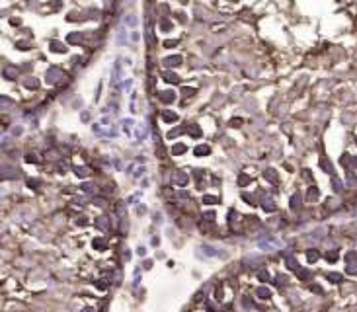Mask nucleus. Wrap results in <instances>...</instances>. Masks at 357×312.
<instances>
[{"label": "nucleus", "instance_id": "nucleus-1", "mask_svg": "<svg viewBox=\"0 0 357 312\" xmlns=\"http://www.w3.org/2000/svg\"><path fill=\"white\" fill-rule=\"evenodd\" d=\"M61 78H63V70L59 67H51L47 70V74H45V82L47 84H57Z\"/></svg>", "mask_w": 357, "mask_h": 312}, {"label": "nucleus", "instance_id": "nucleus-2", "mask_svg": "<svg viewBox=\"0 0 357 312\" xmlns=\"http://www.w3.org/2000/svg\"><path fill=\"white\" fill-rule=\"evenodd\" d=\"M123 78V70H121V63L115 61L113 63V68H111V84L113 88H119V80Z\"/></svg>", "mask_w": 357, "mask_h": 312}, {"label": "nucleus", "instance_id": "nucleus-3", "mask_svg": "<svg viewBox=\"0 0 357 312\" xmlns=\"http://www.w3.org/2000/svg\"><path fill=\"white\" fill-rule=\"evenodd\" d=\"M158 100L162 101V104H172L174 100H176V94L172 90H164V92H158Z\"/></svg>", "mask_w": 357, "mask_h": 312}, {"label": "nucleus", "instance_id": "nucleus-4", "mask_svg": "<svg viewBox=\"0 0 357 312\" xmlns=\"http://www.w3.org/2000/svg\"><path fill=\"white\" fill-rule=\"evenodd\" d=\"M187 181H189V176H187L186 172H176V174H174V184H176V185L184 187Z\"/></svg>", "mask_w": 357, "mask_h": 312}, {"label": "nucleus", "instance_id": "nucleus-5", "mask_svg": "<svg viewBox=\"0 0 357 312\" xmlns=\"http://www.w3.org/2000/svg\"><path fill=\"white\" fill-rule=\"evenodd\" d=\"M18 74H20L18 67H12V64H8V67H4V76L8 78V80H16V78H18Z\"/></svg>", "mask_w": 357, "mask_h": 312}, {"label": "nucleus", "instance_id": "nucleus-6", "mask_svg": "<svg viewBox=\"0 0 357 312\" xmlns=\"http://www.w3.org/2000/svg\"><path fill=\"white\" fill-rule=\"evenodd\" d=\"M49 47H51L53 53H67V47H64V43H61V41H51Z\"/></svg>", "mask_w": 357, "mask_h": 312}, {"label": "nucleus", "instance_id": "nucleus-7", "mask_svg": "<svg viewBox=\"0 0 357 312\" xmlns=\"http://www.w3.org/2000/svg\"><path fill=\"white\" fill-rule=\"evenodd\" d=\"M133 127H135V121L131 119V117H127V119H123V121H121V129H123V131H125L127 135H131Z\"/></svg>", "mask_w": 357, "mask_h": 312}, {"label": "nucleus", "instance_id": "nucleus-8", "mask_svg": "<svg viewBox=\"0 0 357 312\" xmlns=\"http://www.w3.org/2000/svg\"><path fill=\"white\" fill-rule=\"evenodd\" d=\"M162 78H164L168 84H178V82H180V76L174 74V72H170V70H166L164 74H162Z\"/></svg>", "mask_w": 357, "mask_h": 312}, {"label": "nucleus", "instance_id": "nucleus-9", "mask_svg": "<svg viewBox=\"0 0 357 312\" xmlns=\"http://www.w3.org/2000/svg\"><path fill=\"white\" fill-rule=\"evenodd\" d=\"M209 152H211V148L207 147V144H197V147L193 148V154H195V156H207Z\"/></svg>", "mask_w": 357, "mask_h": 312}, {"label": "nucleus", "instance_id": "nucleus-10", "mask_svg": "<svg viewBox=\"0 0 357 312\" xmlns=\"http://www.w3.org/2000/svg\"><path fill=\"white\" fill-rule=\"evenodd\" d=\"M94 224H96V228H100V230H107V226H109V219H107V217H98Z\"/></svg>", "mask_w": 357, "mask_h": 312}, {"label": "nucleus", "instance_id": "nucleus-11", "mask_svg": "<svg viewBox=\"0 0 357 312\" xmlns=\"http://www.w3.org/2000/svg\"><path fill=\"white\" fill-rule=\"evenodd\" d=\"M264 178H265L267 181H271V184H277V172H275L273 168H267V170L264 172Z\"/></svg>", "mask_w": 357, "mask_h": 312}, {"label": "nucleus", "instance_id": "nucleus-12", "mask_svg": "<svg viewBox=\"0 0 357 312\" xmlns=\"http://www.w3.org/2000/svg\"><path fill=\"white\" fill-rule=\"evenodd\" d=\"M164 63L168 64V67H180V64H181V57L180 55H172V57H168V59H164Z\"/></svg>", "mask_w": 357, "mask_h": 312}, {"label": "nucleus", "instance_id": "nucleus-13", "mask_svg": "<svg viewBox=\"0 0 357 312\" xmlns=\"http://www.w3.org/2000/svg\"><path fill=\"white\" fill-rule=\"evenodd\" d=\"M162 119L166 121V123H176L178 121V113H174V111H162Z\"/></svg>", "mask_w": 357, "mask_h": 312}, {"label": "nucleus", "instance_id": "nucleus-14", "mask_svg": "<svg viewBox=\"0 0 357 312\" xmlns=\"http://www.w3.org/2000/svg\"><path fill=\"white\" fill-rule=\"evenodd\" d=\"M92 246H94V250H98V252H104L107 248V244H106L104 238H96V240L92 242Z\"/></svg>", "mask_w": 357, "mask_h": 312}, {"label": "nucleus", "instance_id": "nucleus-15", "mask_svg": "<svg viewBox=\"0 0 357 312\" xmlns=\"http://www.w3.org/2000/svg\"><path fill=\"white\" fill-rule=\"evenodd\" d=\"M256 295L260 296V299L265 300V299H269V296H271V291H269L267 287H258V289H256Z\"/></svg>", "mask_w": 357, "mask_h": 312}, {"label": "nucleus", "instance_id": "nucleus-16", "mask_svg": "<svg viewBox=\"0 0 357 312\" xmlns=\"http://www.w3.org/2000/svg\"><path fill=\"white\" fill-rule=\"evenodd\" d=\"M117 41L121 43H127V30H125V26H119V30H117Z\"/></svg>", "mask_w": 357, "mask_h": 312}, {"label": "nucleus", "instance_id": "nucleus-17", "mask_svg": "<svg viewBox=\"0 0 357 312\" xmlns=\"http://www.w3.org/2000/svg\"><path fill=\"white\" fill-rule=\"evenodd\" d=\"M260 246L261 248H267V250H275L277 248V242L271 240V238H267V240H260Z\"/></svg>", "mask_w": 357, "mask_h": 312}, {"label": "nucleus", "instance_id": "nucleus-18", "mask_svg": "<svg viewBox=\"0 0 357 312\" xmlns=\"http://www.w3.org/2000/svg\"><path fill=\"white\" fill-rule=\"evenodd\" d=\"M261 207H264V211H265V213H275V209H277V205H275V203H273L271 199H265Z\"/></svg>", "mask_w": 357, "mask_h": 312}, {"label": "nucleus", "instance_id": "nucleus-19", "mask_svg": "<svg viewBox=\"0 0 357 312\" xmlns=\"http://www.w3.org/2000/svg\"><path fill=\"white\" fill-rule=\"evenodd\" d=\"M187 150V147H186V144H174V147H172V154L174 156H180V154H184V152Z\"/></svg>", "mask_w": 357, "mask_h": 312}, {"label": "nucleus", "instance_id": "nucleus-20", "mask_svg": "<svg viewBox=\"0 0 357 312\" xmlns=\"http://www.w3.org/2000/svg\"><path fill=\"white\" fill-rule=\"evenodd\" d=\"M74 174H76L78 178H88V176H90L88 168H84V166H76V168H74Z\"/></svg>", "mask_w": 357, "mask_h": 312}, {"label": "nucleus", "instance_id": "nucleus-21", "mask_svg": "<svg viewBox=\"0 0 357 312\" xmlns=\"http://www.w3.org/2000/svg\"><path fill=\"white\" fill-rule=\"evenodd\" d=\"M137 141H143L144 139V137H147V127H144V125H139V127H137Z\"/></svg>", "mask_w": 357, "mask_h": 312}, {"label": "nucleus", "instance_id": "nucleus-22", "mask_svg": "<svg viewBox=\"0 0 357 312\" xmlns=\"http://www.w3.org/2000/svg\"><path fill=\"white\" fill-rule=\"evenodd\" d=\"M181 133H184V127H174L172 131H168V139H176Z\"/></svg>", "mask_w": 357, "mask_h": 312}, {"label": "nucleus", "instance_id": "nucleus-23", "mask_svg": "<svg viewBox=\"0 0 357 312\" xmlns=\"http://www.w3.org/2000/svg\"><path fill=\"white\" fill-rule=\"evenodd\" d=\"M287 265H289V269H295V271L301 269V267H298V263H297V259H295L293 256H287Z\"/></svg>", "mask_w": 357, "mask_h": 312}, {"label": "nucleus", "instance_id": "nucleus-24", "mask_svg": "<svg viewBox=\"0 0 357 312\" xmlns=\"http://www.w3.org/2000/svg\"><path fill=\"white\" fill-rule=\"evenodd\" d=\"M187 133L191 135V137H201V129H199V125H189V127H187Z\"/></svg>", "mask_w": 357, "mask_h": 312}, {"label": "nucleus", "instance_id": "nucleus-25", "mask_svg": "<svg viewBox=\"0 0 357 312\" xmlns=\"http://www.w3.org/2000/svg\"><path fill=\"white\" fill-rule=\"evenodd\" d=\"M298 207H301V197H298V193H295L293 197H291V209L295 211V209H298Z\"/></svg>", "mask_w": 357, "mask_h": 312}, {"label": "nucleus", "instance_id": "nucleus-26", "mask_svg": "<svg viewBox=\"0 0 357 312\" xmlns=\"http://www.w3.org/2000/svg\"><path fill=\"white\" fill-rule=\"evenodd\" d=\"M307 258H308V262H316V259L320 258V254H318V250H308Z\"/></svg>", "mask_w": 357, "mask_h": 312}, {"label": "nucleus", "instance_id": "nucleus-27", "mask_svg": "<svg viewBox=\"0 0 357 312\" xmlns=\"http://www.w3.org/2000/svg\"><path fill=\"white\" fill-rule=\"evenodd\" d=\"M297 275H298V279H303V281H308V279H310V271H308V269H298Z\"/></svg>", "mask_w": 357, "mask_h": 312}, {"label": "nucleus", "instance_id": "nucleus-28", "mask_svg": "<svg viewBox=\"0 0 357 312\" xmlns=\"http://www.w3.org/2000/svg\"><path fill=\"white\" fill-rule=\"evenodd\" d=\"M218 199L215 197V195H205V197H203V203H205V205H215Z\"/></svg>", "mask_w": 357, "mask_h": 312}, {"label": "nucleus", "instance_id": "nucleus-29", "mask_svg": "<svg viewBox=\"0 0 357 312\" xmlns=\"http://www.w3.org/2000/svg\"><path fill=\"white\" fill-rule=\"evenodd\" d=\"M320 166H322V168H324V170H326L328 174H330V172H332V164H330V162H328V160H326V158H320Z\"/></svg>", "mask_w": 357, "mask_h": 312}, {"label": "nucleus", "instance_id": "nucleus-30", "mask_svg": "<svg viewBox=\"0 0 357 312\" xmlns=\"http://www.w3.org/2000/svg\"><path fill=\"white\" fill-rule=\"evenodd\" d=\"M332 184H334V191H336V193H340L341 187H344V185H341V181H340L338 178H332Z\"/></svg>", "mask_w": 357, "mask_h": 312}, {"label": "nucleus", "instance_id": "nucleus-31", "mask_svg": "<svg viewBox=\"0 0 357 312\" xmlns=\"http://www.w3.org/2000/svg\"><path fill=\"white\" fill-rule=\"evenodd\" d=\"M80 39H82V35H80V33H70L68 37H67L68 43H76V41H80Z\"/></svg>", "mask_w": 357, "mask_h": 312}, {"label": "nucleus", "instance_id": "nucleus-32", "mask_svg": "<svg viewBox=\"0 0 357 312\" xmlns=\"http://www.w3.org/2000/svg\"><path fill=\"white\" fill-rule=\"evenodd\" d=\"M181 94H184V98L193 96V94H195V88H187V86H184V88H181Z\"/></svg>", "mask_w": 357, "mask_h": 312}, {"label": "nucleus", "instance_id": "nucleus-33", "mask_svg": "<svg viewBox=\"0 0 357 312\" xmlns=\"http://www.w3.org/2000/svg\"><path fill=\"white\" fill-rule=\"evenodd\" d=\"M26 162H30V164H37V162H39V158H37V154H27V156H26Z\"/></svg>", "mask_w": 357, "mask_h": 312}, {"label": "nucleus", "instance_id": "nucleus-34", "mask_svg": "<svg viewBox=\"0 0 357 312\" xmlns=\"http://www.w3.org/2000/svg\"><path fill=\"white\" fill-rule=\"evenodd\" d=\"M328 279L334 281V283H340V281H341V275H340V273H328Z\"/></svg>", "mask_w": 357, "mask_h": 312}, {"label": "nucleus", "instance_id": "nucleus-35", "mask_svg": "<svg viewBox=\"0 0 357 312\" xmlns=\"http://www.w3.org/2000/svg\"><path fill=\"white\" fill-rule=\"evenodd\" d=\"M80 189H82L84 193H92V191H94V185H92V184H82V185H80Z\"/></svg>", "mask_w": 357, "mask_h": 312}, {"label": "nucleus", "instance_id": "nucleus-36", "mask_svg": "<svg viewBox=\"0 0 357 312\" xmlns=\"http://www.w3.org/2000/svg\"><path fill=\"white\" fill-rule=\"evenodd\" d=\"M326 259H328V262H336V259H338V252H328Z\"/></svg>", "mask_w": 357, "mask_h": 312}, {"label": "nucleus", "instance_id": "nucleus-37", "mask_svg": "<svg viewBox=\"0 0 357 312\" xmlns=\"http://www.w3.org/2000/svg\"><path fill=\"white\" fill-rule=\"evenodd\" d=\"M248 181H250V178L246 176V174H240V178H238V184H240V185H246Z\"/></svg>", "mask_w": 357, "mask_h": 312}, {"label": "nucleus", "instance_id": "nucleus-38", "mask_svg": "<svg viewBox=\"0 0 357 312\" xmlns=\"http://www.w3.org/2000/svg\"><path fill=\"white\" fill-rule=\"evenodd\" d=\"M258 277H260V281H264V283H265V281H269V273L261 269V271L258 273Z\"/></svg>", "mask_w": 357, "mask_h": 312}, {"label": "nucleus", "instance_id": "nucleus-39", "mask_svg": "<svg viewBox=\"0 0 357 312\" xmlns=\"http://www.w3.org/2000/svg\"><path fill=\"white\" fill-rule=\"evenodd\" d=\"M139 39H141V33L137 31V30H133V31H131V41H135V43H137Z\"/></svg>", "mask_w": 357, "mask_h": 312}, {"label": "nucleus", "instance_id": "nucleus-40", "mask_svg": "<svg viewBox=\"0 0 357 312\" xmlns=\"http://www.w3.org/2000/svg\"><path fill=\"white\" fill-rule=\"evenodd\" d=\"M176 45H178V41H176V39H174V41H172V39L164 41V47H166V49H172V47H176Z\"/></svg>", "mask_w": 357, "mask_h": 312}, {"label": "nucleus", "instance_id": "nucleus-41", "mask_svg": "<svg viewBox=\"0 0 357 312\" xmlns=\"http://www.w3.org/2000/svg\"><path fill=\"white\" fill-rule=\"evenodd\" d=\"M318 197V189L316 187H310V191H308V199H316Z\"/></svg>", "mask_w": 357, "mask_h": 312}, {"label": "nucleus", "instance_id": "nucleus-42", "mask_svg": "<svg viewBox=\"0 0 357 312\" xmlns=\"http://www.w3.org/2000/svg\"><path fill=\"white\" fill-rule=\"evenodd\" d=\"M26 86H27V88H37V86H39V82H37V80L33 78V80H27V82H26Z\"/></svg>", "mask_w": 357, "mask_h": 312}, {"label": "nucleus", "instance_id": "nucleus-43", "mask_svg": "<svg viewBox=\"0 0 357 312\" xmlns=\"http://www.w3.org/2000/svg\"><path fill=\"white\" fill-rule=\"evenodd\" d=\"M242 199H244V201H248V205H256V203H254V197H250L248 193H242Z\"/></svg>", "mask_w": 357, "mask_h": 312}, {"label": "nucleus", "instance_id": "nucleus-44", "mask_svg": "<svg viewBox=\"0 0 357 312\" xmlns=\"http://www.w3.org/2000/svg\"><path fill=\"white\" fill-rule=\"evenodd\" d=\"M162 30H164V31L170 30V21H168V20H162Z\"/></svg>", "mask_w": 357, "mask_h": 312}, {"label": "nucleus", "instance_id": "nucleus-45", "mask_svg": "<svg viewBox=\"0 0 357 312\" xmlns=\"http://www.w3.org/2000/svg\"><path fill=\"white\" fill-rule=\"evenodd\" d=\"M27 185H30V187H35V185H39V181H37V179H27Z\"/></svg>", "mask_w": 357, "mask_h": 312}, {"label": "nucleus", "instance_id": "nucleus-46", "mask_svg": "<svg viewBox=\"0 0 357 312\" xmlns=\"http://www.w3.org/2000/svg\"><path fill=\"white\" fill-rule=\"evenodd\" d=\"M18 47H20L21 51H26V49H30V47H27V43H26V41H20V43H18Z\"/></svg>", "mask_w": 357, "mask_h": 312}, {"label": "nucleus", "instance_id": "nucleus-47", "mask_svg": "<svg viewBox=\"0 0 357 312\" xmlns=\"http://www.w3.org/2000/svg\"><path fill=\"white\" fill-rule=\"evenodd\" d=\"M137 254H139V256H147V250H144V248H143V246H141V248H139V250H137Z\"/></svg>", "mask_w": 357, "mask_h": 312}, {"label": "nucleus", "instance_id": "nucleus-48", "mask_svg": "<svg viewBox=\"0 0 357 312\" xmlns=\"http://www.w3.org/2000/svg\"><path fill=\"white\" fill-rule=\"evenodd\" d=\"M205 217H207V221H213V219H215V213H207Z\"/></svg>", "mask_w": 357, "mask_h": 312}, {"label": "nucleus", "instance_id": "nucleus-49", "mask_svg": "<svg viewBox=\"0 0 357 312\" xmlns=\"http://www.w3.org/2000/svg\"><path fill=\"white\" fill-rule=\"evenodd\" d=\"M180 197H184V199H186V197H189V193H187V191H180Z\"/></svg>", "mask_w": 357, "mask_h": 312}, {"label": "nucleus", "instance_id": "nucleus-50", "mask_svg": "<svg viewBox=\"0 0 357 312\" xmlns=\"http://www.w3.org/2000/svg\"><path fill=\"white\" fill-rule=\"evenodd\" d=\"M12 133H14V135H20V133H21V127H16V129H14Z\"/></svg>", "mask_w": 357, "mask_h": 312}]
</instances>
